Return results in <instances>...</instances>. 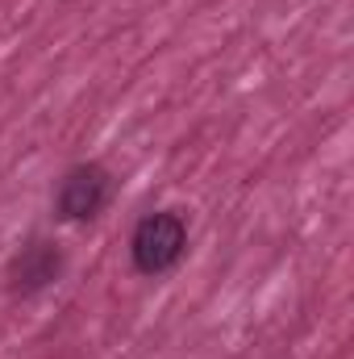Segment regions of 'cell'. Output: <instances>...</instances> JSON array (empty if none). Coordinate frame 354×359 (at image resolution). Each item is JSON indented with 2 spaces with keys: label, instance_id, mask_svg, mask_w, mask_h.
Returning a JSON list of instances; mask_svg holds the SVG:
<instances>
[{
  "label": "cell",
  "instance_id": "obj_1",
  "mask_svg": "<svg viewBox=\"0 0 354 359\" xmlns=\"http://www.w3.org/2000/svg\"><path fill=\"white\" fill-rule=\"evenodd\" d=\"M183 247H187V230H183V222H179L176 213H150V217H142L138 230H134V243H129L134 268L146 271V276H159V271L176 268Z\"/></svg>",
  "mask_w": 354,
  "mask_h": 359
},
{
  "label": "cell",
  "instance_id": "obj_2",
  "mask_svg": "<svg viewBox=\"0 0 354 359\" xmlns=\"http://www.w3.org/2000/svg\"><path fill=\"white\" fill-rule=\"evenodd\" d=\"M108 196H113V176L100 163H80L67 172L63 188H59V209H63V217L84 222L108 205Z\"/></svg>",
  "mask_w": 354,
  "mask_h": 359
},
{
  "label": "cell",
  "instance_id": "obj_3",
  "mask_svg": "<svg viewBox=\"0 0 354 359\" xmlns=\"http://www.w3.org/2000/svg\"><path fill=\"white\" fill-rule=\"evenodd\" d=\"M63 268V255L50 247V243H29L17 259H13V288H21V292H38V288H46L55 276Z\"/></svg>",
  "mask_w": 354,
  "mask_h": 359
}]
</instances>
